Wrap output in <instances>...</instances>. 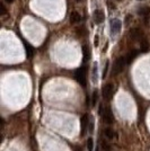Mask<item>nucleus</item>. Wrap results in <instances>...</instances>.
Masks as SVG:
<instances>
[{
	"label": "nucleus",
	"mask_w": 150,
	"mask_h": 151,
	"mask_svg": "<svg viewBox=\"0 0 150 151\" xmlns=\"http://www.w3.org/2000/svg\"><path fill=\"white\" fill-rule=\"evenodd\" d=\"M104 18H105V16H104V13L102 11V10H96L95 13H94V22L96 23V24H100V23L104 22Z\"/></svg>",
	"instance_id": "obj_7"
},
{
	"label": "nucleus",
	"mask_w": 150,
	"mask_h": 151,
	"mask_svg": "<svg viewBox=\"0 0 150 151\" xmlns=\"http://www.w3.org/2000/svg\"><path fill=\"white\" fill-rule=\"evenodd\" d=\"M117 1H121V0H117Z\"/></svg>",
	"instance_id": "obj_22"
},
{
	"label": "nucleus",
	"mask_w": 150,
	"mask_h": 151,
	"mask_svg": "<svg viewBox=\"0 0 150 151\" xmlns=\"http://www.w3.org/2000/svg\"><path fill=\"white\" fill-rule=\"evenodd\" d=\"M87 149H88V151H93L94 150V140H93V138H88V140H87Z\"/></svg>",
	"instance_id": "obj_14"
},
{
	"label": "nucleus",
	"mask_w": 150,
	"mask_h": 151,
	"mask_svg": "<svg viewBox=\"0 0 150 151\" xmlns=\"http://www.w3.org/2000/svg\"><path fill=\"white\" fill-rule=\"evenodd\" d=\"M125 65H127V60H125V58L121 57V58L117 59V60H116V62H115V65H114V69H113L114 74H119L120 72L123 71V69H124Z\"/></svg>",
	"instance_id": "obj_3"
},
{
	"label": "nucleus",
	"mask_w": 150,
	"mask_h": 151,
	"mask_svg": "<svg viewBox=\"0 0 150 151\" xmlns=\"http://www.w3.org/2000/svg\"><path fill=\"white\" fill-rule=\"evenodd\" d=\"M97 98H98V95H97V91L95 90L93 93V96H92V106H95V105H96Z\"/></svg>",
	"instance_id": "obj_17"
},
{
	"label": "nucleus",
	"mask_w": 150,
	"mask_h": 151,
	"mask_svg": "<svg viewBox=\"0 0 150 151\" xmlns=\"http://www.w3.org/2000/svg\"><path fill=\"white\" fill-rule=\"evenodd\" d=\"M88 123H89V121H88V116L84 115L81 117V134H85L86 130L88 128Z\"/></svg>",
	"instance_id": "obj_10"
},
{
	"label": "nucleus",
	"mask_w": 150,
	"mask_h": 151,
	"mask_svg": "<svg viewBox=\"0 0 150 151\" xmlns=\"http://www.w3.org/2000/svg\"><path fill=\"white\" fill-rule=\"evenodd\" d=\"M113 95H114V87H113V85L112 84L105 85L104 88H103V97L107 101H109V99H112Z\"/></svg>",
	"instance_id": "obj_4"
},
{
	"label": "nucleus",
	"mask_w": 150,
	"mask_h": 151,
	"mask_svg": "<svg viewBox=\"0 0 150 151\" xmlns=\"http://www.w3.org/2000/svg\"><path fill=\"white\" fill-rule=\"evenodd\" d=\"M1 141H2V135H0V143H1Z\"/></svg>",
	"instance_id": "obj_21"
},
{
	"label": "nucleus",
	"mask_w": 150,
	"mask_h": 151,
	"mask_svg": "<svg viewBox=\"0 0 150 151\" xmlns=\"http://www.w3.org/2000/svg\"><path fill=\"white\" fill-rule=\"evenodd\" d=\"M2 124H4V120L0 117V125H2Z\"/></svg>",
	"instance_id": "obj_19"
},
{
	"label": "nucleus",
	"mask_w": 150,
	"mask_h": 151,
	"mask_svg": "<svg viewBox=\"0 0 150 151\" xmlns=\"http://www.w3.org/2000/svg\"><path fill=\"white\" fill-rule=\"evenodd\" d=\"M140 50L143 53H147L150 50V44L147 38H142L141 40V42H140Z\"/></svg>",
	"instance_id": "obj_8"
},
{
	"label": "nucleus",
	"mask_w": 150,
	"mask_h": 151,
	"mask_svg": "<svg viewBox=\"0 0 150 151\" xmlns=\"http://www.w3.org/2000/svg\"><path fill=\"white\" fill-rule=\"evenodd\" d=\"M24 44H25V49H26V54H27V58H32V57L34 55V52H35L34 47H33L31 44L27 43V42H25V41H24Z\"/></svg>",
	"instance_id": "obj_11"
},
{
	"label": "nucleus",
	"mask_w": 150,
	"mask_h": 151,
	"mask_svg": "<svg viewBox=\"0 0 150 151\" xmlns=\"http://www.w3.org/2000/svg\"><path fill=\"white\" fill-rule=\"evenodd\" d=\"M80 19H81L80 15H79L77 11H72L71 16H70V21H71L72 24H78V23L80 22Z\"/></svg>",
	"instance_id": "obj_12"
},
{
	"label": "nucleus",
	"mask_w": 150,
	"mask_h": 151,
	"mask_svg": "<svg viewBox=\"0 0 150 151\" xmlns=\"http://www.w3.org/2000/svg\"><path fill=\"white\" fill-rule=\"evenodd\" d=\"M100 114L103 117V121L107 124H112L114 123V115H113V112L111 107H106L104 111H100Z\"/></svg>",
	"instance_id": "obj_1"
},
{
	"label": "nucleus",
	"mask_w": 150,
	"mask_h": 151,
	"mask_svg": "<svg viewBox=\"0 0 150 151\" xmlns=\"http://www.w3.org/2000/svg\"><path fill=\"white\" fill-rule=\"evenodd\" d=\"M138 53H139V52L136 51V50L131 51V52L129 53L128 57L125 58V60H127V65H131V63H132V61L138 57Z\"/></svg>",
	"instance_id": "obj_9"
},
{
	"label": "nucleus",
	"mask_w": 150,
	"mask_h": 151,
	"mask_svg": "<svg viewBox=\"0 0 150 151\" xmlns=\"http://www.w3.org/2000/svg\"><path fill=\"white\" fill-rule=\"evenodd\" d=\"M130 36L133 41H138V40H141L142 37V32L139 28H133L130 30Z\"/></svg>",
	"instance_id": "obj_6"
},
{
	"label": "nucleus",
	"mask_w": 150,
	"mask_h": 151,
	"mask_svg": "<svg viewBox=\"0 0 150 151\" xmlns=\"http://www.w3.org/2000/svg\"><path fill=\"white\" fill-rule=\"evenodd\" d=\"M82 53H84V60H88L89 59V50H88V47L86 46V45H84L82 46Z\"/></svg>",
	"instance_id": "obj_15"
},
{
	"label": "nucleus",
	"mask_w": 150,
	"mask_h": 151,
	"mask_svg": "<svg viewBox=\"0 0 150 151\" xmlns=\"http://www.w3.org/2000/svg\"><path fill=\"white\" fill-rule=\"evenodd\" d=\"M5 14H6V8L2 5V2H0V16H2Z\"/></svg>",
	"instance_id": "obj_18"
},
{
	"label": "nucleus",
	"mask_w": 150,
	"mask_h": 151,
	"mask_svg": "<svg viewBox=\"0 0 150 151\" xmlns=\"http://www.w3.org/2000/svg\"><path fill=\"white\" fill-rule=\"evenodd\" d=\"M121 27H122V23L121 21H119V19H113L112 22H111V30H112V33H119L120 30H121Z\"/></svg>",
	"instance_id": "obj_5"
},
{
	"label": "nucleus",
	"mask_w": 150,
	"mask_h": 151,
	"mask_svg": "<svg viewBox=\"0 0 150 151\" xmlns=\"http://www.w3.org/2000/svg\"><path fill=\"white\" fill-rule=\"evenodd\" d=\"M6 1H7L8 4H11V2H13V1H14V0H6Z\"/></svg>",
	"instance_id": "obj_20"
},
{
	"label": "nucleus",
	"mask_w": 150,
	"mask_h": 151,
	"mask_svg": "<svg viewBox=\"0 0 150 151\" xmlns=\"http://www.w3.org/2000/svg\"><path fill=\"white\" fill-rule=\"evenodd\" d=\"M75 78L81 86H86V68L81 67L75 73Z\"/></svg>",
	"instance_id": "obj_2"
},
{
	"label": "nucleus",
	"mask_w": 150,
	"mask_h": 151,
	"mask_svg": "<svg viewBox=\"0 0 150 151\" xmlns=\"http://www.w3.org/2000/svg\"><path fill=\"white\" fill-rule=\"evenodd\" d=\"M104 134H105V137H106L107 139H111V140L116 137V133L114 132V130L109 129V128L104 130Z\"/></svg>",
	"instance_id": "obj_13"
},
{
	"label": "nucleus",
	"mask_w": 150,
	"mask_h": 151,
	"mask_svg": "<svg viewBox=\"0 0 150 151\" xmlns=\"http://www.w3.org/2000/svg\"><path fill=\"white\" fill-rule=\"evenodd\" d=\"M139 15H143V16H147V15L149 14L150 13V8H148V7H143V8H141L139 11Z\"/></svg>",
	"instance_id": "obj_16"
}]
</instances>
